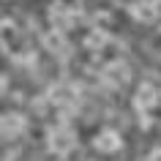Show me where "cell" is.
Segmentation results:
<instances>
[{
    "mask_svg": "<svg viewBox=\"0 0 161 161\" xmlns=\"http://www.w3.org/2000/svg\"><path fill=\"white\" fill-rule=\"evenodd\" d=\"M101 79L109 87H123L128 79H131V68H128V63H123V60H109V63L101 68Z\"/></svg>",
    "mask_w": 161,
    "mask_h": 161,
    "instance_id": "cell-3",
    "label": "cell"
},
{
    "mask_svg": "<svg viewBox=\"0 0 161 161\" xmlns=\"http://www.w3.org/2000/svg\"><path fill=\"white\" fill-rule=\"evenodd\" d=\"M49 104L58 112H63V115H76L79 96H76L74 87H68V85H55V87H49Z\"/></svg>",
    "mask_w": 161,
    "mask_h": 161,
    "instance_id": "cell-2",
    "label": "cell"
},
{
    "mask_svg": "<svg viewBox=\"0 0 161 161\" xmlns=\"http://www.w3.org/2000/svg\"><path fill=\"white\" fill-rule=\"evenodd\" d=\"M27 128V118L22 112H3L0 118V131H3V139H19Z\"/></svg>",
    "mask_w": 161,
    "mask_h": 161,
    "instance_id": "cell-5",
    "label": "cell"
},
{
    "mask_svg": "<svg viewBox=\"0 0 161 161\" xmlns=\"http://www.w3.org/2000/svg\"><path fill=\"white\" fill-rule=\"evenodd\" d=\"M107 41H109V33L101 30V27H96V30H90V33L85 36V47L87 49H104Z\"/></svg>",
    "mask_w": 161,
    "mask_h": 161,
    "instance_id": "cell-9",
    "label": "cell"
},
{
    "mask_svg": "<svg viewBox=\"0 0 161 161\" xmlns=\"http://www.w3.org/2000/svg\"><path fill=\"white\" fill-rule=\"evenodd\" d=\"M156 104H158V90H156L150 82H142V85L136 87V93H134V107H136V112H139V115H147Z\"/></svg>",
    "mask_w": 161,
    "mask_h": 161,
    "instance_id": "cell-6",
    "label": "cell"
},
{
    "mask_svg": "<svg viewBox=\"0 0 161 161\" xmlns=\"http://www.w3.org/2000/svg\"><path fill=\"white\" fill-rule=\"evenodd\" d=\"M49 22L55 25V30H66V27H71V22H74V14H71L63 3H52V8H49Z\"/></svg>",
    "mask_w": 161,
    "mask_h": 161,
    "instance_id": "cell-8",
    "label": "cell"
},
{
    "mask_svg": "<svg viewBox=\"0 0 161 161\" xmlns=\"http://www.w3.org/2000/svg\"><path fill=\"white\" fill-rule=\"evenodd\" d=\"M147 161H161V147H153V150L147 153Z\"/></svg>",
    "mask_w": 161,
    "mask_h": 161,
    "instance_id": "cell-11",
    "label": "cell"
},
{
    "mask_svg": "<svg viewBox=\"0 0 161 161\" xmlns=\"http://www.w3.org/2000/svg\"><path fill=\"white\" fill-rule=\"evenodd\" d=\"M131 17L145 22V25H150L158 17V3H153V0H136L134 6H131Z\"/></svg>",
    "mask_w": 161,
    "mask_h": 161,
    "instance_id": "cell-7",
    "label": "cell"
},
{
    "mask_svg": "<svg viewBox=\"0 0 161 161\" xmlns=\"http://www.w3.org/2000/svg\"><path fill=\"white\" fill-rule=\"evenodd\" d=\"M47 47H49L52 52H63L66 41H63V36H60V30H52V36H47Z\"/></svg>",
    "mask_w": 161,
    "mask_h": 161,
    "instance_id": "cell-10",
    "label": "cell"
},
{
    "mask_svg": "<svg viewBox=\"0 0 161 161\" xmlns=\"http://www.w3.org/2000/svg\"><path fill=\"white\" fill-rule=\"evenodd\" d=\"M93 147L104 156H109V153H118L123 147V136H120L118 128H101V131H96L93 136Z\"/></svg>",
    "mask_w": 161,
    "mask_h": 161,
    "instance_id": "cell-4",
    "label": "cell"
},
{
    "mask_svg": "<svg viewBox=\"0 0 161 161\" xmlns=\"http://www.w3.org/2000/svg\"><path fill=\"white\" fill-rule=\"evenodd\" d=\"M47 147L55 156H68L76 147V131L68 123H63V120L49 126V131H47Z\"/></svg>",
    "mask_w": 161,
    "mask_h": 161,
    "instance_id": "cell-1",
    "label": "cell"
}]
</instances>
